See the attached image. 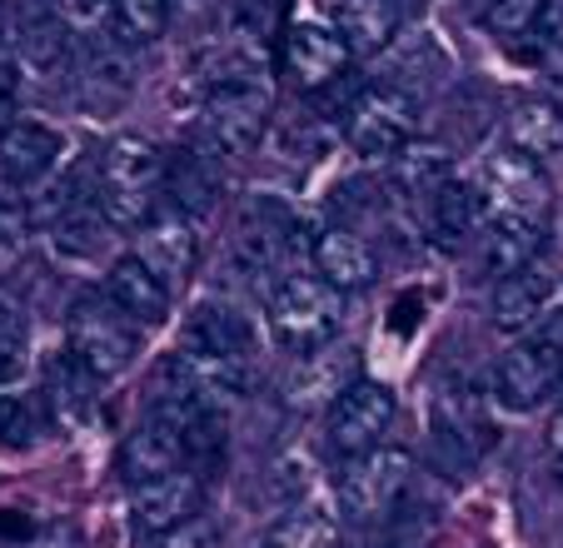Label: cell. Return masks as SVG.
I'll return each mask as SVG.
<instances>
[{
    "instance_id": "obj_1",
    "label": "cell",
    "mask_w": 563,
    "mask_h": 548,
    "mask_svg": "<svg viewBox=\"0 0 563 548\" xmlns=\"http://www.w3.org/2000/svg\"><path fill=\"white\" fill-rule=\"evenodd\" d=\"M159 179H165V155L140 135H120L96 165V205L115 230H140L155 215Z\"/></svg>"
},
{
    "instance_id": "obj_10",
    "label": "cell",
    "mask_w": 563,
    "mask_h": 548,
    "mask_svg": "<svg viewBox=\"0 0 563 548\" xmlns=\"http://www.w3.org/2000/svg\"><path fill=\"white\" fill-rule=\"evenodd\" d=\"M543 254V224L539 215H494L478 230V270L489 280H509V274L529 270Z\"/></svg>"
},
{
    "instance_id": "obj_26",
    "label": "cell",
    "mask_w": 563,
    "mask_h": 548,
    "mask_svg": "<svg viewBox=\"0 0 563 548\" xmlns=\"http://www.w3.org/2000/svg\"><path fill=\"white\" fill-rule=\"evenodd\" d=\"M350 374H354V364L344 359V349H324V354H309L305 359V370L295 374V384H289V394H295V404H314V399H340L344 390H350Z\"/></svg>"
},
{
    "instance_id": "obj_23",
    "label": "cell",
    "mask_w": 563,
    "mask_h": 548,
    "mask_svg": "<svg viewBox=\"0 0 563 548\" xmlns=\"http://www.w3.org/2000/svg\"><path fill=\"white\" fill-rule=\"evenodd\" d=\"M509 145L533 160L559 155L563 150V106H553V100H519V106L509 110Z\"/></svg>"
},
{
    "instance_id": "obj_31",
    "label": "cell",
    "mask_w": 563,
    "mask_h": 548,
    "mask_svg": "<svg viewBox=\"0 0 563 548\" xmlns=\"http://www.w3.org/2000/svg\"><path fill=\"white\" fill-rule=\"evenodd\" d=\"M265 548H344V544H340V528L324 514H295L269 534Z\"/></svg>"
},
{
    "instance_id": "obj_6",
    "label": "cell",
    "mask_w": 563,
    "mask_h": 548,
    "mask_svg": "<svg viewBox=\"0 0 563 548\" xmlns=\"http://www.w3.org/2000/svg\"><path fill=\"white\" fill-rule=\"evenodd\" d=\"M394 414L399 409H394V394L384 390V384L354 380L350 390L330 404V419H324V429H330V449L344 453V459L379 449L384 434L394 429Z\"/></svg>"
},
{
    "instance_id": "obj_5",
    "label": "cell",
    "mask_w": 563,
    "mask_h": 548,
    "mask_svg": "<svg viewBox=\"0 0 563 548\" xmlns=\"http://www.w3.org/2000/svg\"><path fill=\"white\" fill-rule=\"evenodd\" d=\"M419 130V100L399 85H364L354 110L344 116V140L369 160H389L415 140Z\"/></svg>"
},
{
    "instance_id": "obj_22",
    "label": "cell",
    "mask_w": 563,
    "mask_h": 548,
    "mask_svg": "<svg viewBox=\"0 0 563 548\" xmlns=\"http://www.w3.org/2000/svg\"><path fill=\"white\" fill-rule=\"evenodd\" d=\"M399 6L394 0H344L340 6V35L350 55H379L399 35Z\"/></svg>"
},
{
    "instance_id": "obj_18",
    "label": "cell",
    "mask_w": 563,
    "mask_h": 548,
    "mask_svg": "<svg viewBox=\"0 0 563 548\" xmlns=\"http://www.w3.org/2000/svg\"><path fill=\"white\" fill-rule=\"evenodd\" d=\"M195 504H200V479L190 469H175V474L155 479V484L135 489V524L140 534H170L185 518H195Z\"/></svg>"
},
{
    "instance_id": "obj_43",
    "label": "cell",
    "mask_w": 563,
    "mask_h": 548,
    "mask_svg": "<svg viewBox=\"0 0 563 548\" xmlns=\"http://www.w3.org/2000/svg\"><path fill=\"white\" fill-rule=\"evenodd\" d=\"M394 6H399V11H415V6H424V0H394Z\"/></svg>"
},
{
    "instance_id": "obj_24",
    "label": "cell",
    "mask_w": 563,
    "mask_h": 548,
    "mask_svg": "<svg viewBox=\"0 0 563 548\" xmlns=\"http://www.w3.org/2000/svg\"><path fill=\"white\" fill-rule=\"evenodd\" d=\"M115 230V224L106 220V210L96 205V195L80 205H70V210L55 220V250L65 254V260H90V254L106 244V234Z\"/></svg>"
},
{
    "instance_id": "obj_37",
    "label": "cell",
    "mask_w": 563,
    "mask_h": 548,
    "mask_svg": "<svg viewBox=\"0 0 563 548\" xmlns=\"http://www.w3.org/2000/svg\"><path fill=\"white\" fill-rule=\"evenodd\" d=\"M234 31L240 45H255L269 31V0H234Z\"/></svg>"
},
{
    "instance_id": "obj_3",
    "label": "cell",
    "mask_w": 563,
    "mask_h": 548,
    "mask_svg": "<svg viewBox=\"0 0 563 548\" xmlns=\"http://www.w3.org/2000/svg\"><path fill=\"white\" fill-rule=\"evenodd\" d=\"M65 329H70V354L86 364L96 380H110L140 354V335L125 315L100 295H75L70 315H65Z\"/></svg>"
},
{
    "instance_id": "obj_42",
    "label": "cell",
    "mask_w": 563,
    "mask_h": 548,
    "mask_svg": "<svg viewBox=\"0 0 563 548\" xmlns=\"http://www.w3.org/2000/svg\"><path fill=\"white\" fill-rule=\"evenodd\" d=\"M553 484H559V494H563V453H559V464H553Z\"/></svg>"
},
{
    "instance_id": "obj_2",
    "label": "cell",
    "mask_w": 563,
    "mask_h": 548,
    "mask_svg": "<svg viewBox=\"0 0 563 548\" xmlns=\"http://www.w3.org/2000/svg\"><path fill=\"white\" fill-rule=\"evenodd\" d=\"M344 315V299L330 280L319 274H285L275 289H269V329L285 349L299 354H314L334 339Z\"/></svg>"
},
{
    "instance_id": "obj_11",
    "label": "cell",
    "mask_w": 563,
    "mask_h": 548,
    "mask_svg": "<svg viewBox=\"0 0 563 548\" xmlns=\"http://www.w3.org/2000/svg\"><path fill=\"white\" fill-rule=\"evenodd\" d=\"M175 469H185V443L170 419L150 414L145 424H135L125 434V443H120V474H125L130 489L155 484V479L175 474Z\"/></svg>"
},
{
    "instance_id": "obj_19",
    "label": "cell",
    "mask_w": 563,
    "mask_h": 548,
    "mask_svg": "<svg viewBox=\"0 0 563 548\" xmlns=\"http://www.w3.org/2000/svg\"><path fill=\"white\" fill-rule=\"evenodd\" d=\"M553 289H559V285H553V274L539 270V264H529V270L499 280V285H494V325H499L504 335L533 329L543 315H549Z\"/></svg>"
},
{
    "instance_id": "obj_41",
    "label": "cell",
    "mask_w": 563,
    "mask_h": 548,
    "mask_svg": "<svg viewBox=\"0 0 563 548\" xmlns=\"http://www.w3.org/2000/svg\"><path fill=\"white\" fill-rule=\"evenodd\" d=\"M214 6H220V0H170V11L190 15V21H195V15H210Z\"/></svg>"
},
{
    "instance_id": "obj_4",
    "label": "cell",
    "mask_w": 563,
    "mask_h": 548,
    "mask_svg": "<svg viewBox=\"0 0 563 548\" xmlns=\"http://www.w3.org/2000/svg\"><path fill=\"white\" fill-rule=\"evenodd\" d=\"M409 484H415V459L405 449H369L354 453L340 474V504L354 524H379V518L399 514Z\"/></svg>"
},
{
    "instance_id": "obj_25",
    "label": "cell",
    "mask_w": 563,
    "mask_h": 548,
    "mask_svg": "<svg viewBox=\"0 0 563 548\" xmlns=\"http://www.w3.org/2000/svg\"><path fill=\"white\" fill-rule=\"evenodd\" d=\"M449 179V150L434 140H409L399 155H394V185L405 195H434Z\"/></svg>"
},
{
    "instance_id": "obj_14",
    "label": "cell",
    "mask_w": 563,
    "mask_h": 548,
    "mask_svg": "<svg viewBox=\"0 0 563 548\" xmlns=\"http://www.w3.org/2000/svg\"><path fill=\"white\" fill-rule=\"evenodd\" d=\"M478 185L489 190V200L504 205V215H539L543 200H549V179H543L539 160L523 155V150H494L484 160V175Z\"/></svg>"
},
{
    "instance_id": "obj_15",
    "label": "cell",
    "mask_w": 563,
    "mask_h": 548,
    "mask_svg": "<svg viewBox=\"0 0 563 548\" xmlns=\"http://www.w3.org/2000/svg\"><path fill=\"white\" fill-rule=\"evenodd\" d=\"M106 299L130 325H159L170 315V285L140 254H125V260H115L106 270Z\"/></svg>"
},
{
    "instance_id": "obj_36",
    "label": "cell",
    "mask_w": 563,
    "mask_h": 548,
    "mask_svg": "<svg viewBox=\"0 0 563 548\" xmlns=\"http://www.w3.org/2000/svg\"><path fill=\"white\" fill-rule=\"evenodd\" d=\"M51 6L75 25V31H96V25L115 11V0H51Z\"/></svg>"
},
{
    "instance_id": "obj_12",
    "label": "cell",
    "mask_w": 563,
    "mask_h": 548,
    "mask_svg": "<svg viewBox=\"0 0 563 548\" xmlns=\"http://www.w3.org/2000/svg\"><path fill=\"white\" fill-rule=\"evenodd\" d=\"M60 130L41 125V120H15V125L0 130V175L5 185H41L55 165H60Z\"/></svg>"
},
{
    "instance_id": "obj_7",
    "label": "cell",
    "mask_w": 563,
    "mask_h": 548,
    "mask_svg": "<svg viewBox=\"0 0 563 548\" xmlns=\"http://www.w3.org/2000/svg\"><path fill=\"white\" fill-rule=\"evenodd\" d=\"M563 384V359L549 354L543 344L533 339H519L509 354H499L489 374V390H494V404L509 414H529L539 404H549Z\"/></svg>"
},
{
    "instance_id": "obj_9",
    "label": "cell",
    "mask_w": 563,
    "mask_h": 548,
    "mask_svg": "<svg viewBox=\"0 0 563 548\" xmlns=\"http://www.w3.org/2000/svg\"><path fill=\"white\" fill-rule=\"evenodd\" d=\"M185 354L200 359V364H224V359H245L250 354V319L240 309L220 305V299H205L185 315Z\"/></svg>"
},
{
    "instance_id": "obj_20",
    "label": "cell",
    "mask_w": 563,
    "mask_h": 548,
    "mask_svg": "<svg viewBox=\"0 0 563 548\" xmlns=\"http://www.w3.org/2000/svg\"><path fill=\"white\" fill-rule=\"evenodd\" d=\"M140 260L165 280V285H180L185 274L195 264V234H190V220L185 215H150L140 224Z\"/></svg>"
},
{
    "instance_id": "obj_44",
    "label": "cell",
    "mask_w": 563,
    "mask_h": 548,
    "mask_svg": "<svg viewBox=\"0 0 563 548\" xmlns=\"http://www.w3.org/2000/svg\"><path fill=\"white\" fill-rule=\"evenodd\" d=\"M484 6H489V0H484Z\"/></svg>"
},
{
    "instance_id": "obj_34",
    "label": "cell",
    "mask_w": 563,
    "mask_h": 548,
    "mask_svg": "<svg viewBox=\"0 0 563 548\" xmlns=\"http://www.w3.org/2000/svg\"><path fill=\"white\" fill-rule=\"evenodd\" d=\"M25 370V319L15 305H0V384Z\"/></svg>"
},
{
    "instance_id": "obj_21",
    "label": "cell",
    "mask_w": 563,
    "mask_h": 548,
    "mask_svg": "<svg viewBox=\"0 0 563 548\" xmlns=\"http://www.w3.org/2000/svg\"><path fill=\"white\" fill-rule=\"evenodd\" d=\"M314 270L319 280H330L334 289H369L379 264H374V250L350 230H330L314 240Z\"/></svg>"
},
{
    "instance_id": "obj_28",
    "label": "cell",
    "mask_w": 563,
    "mask_h": 548,
    "mask_svg": "<svg viewBox=\"0 0 563 548\" xmlns=\"http://www.w3.org/2000/svg\"><path fill=\"white\" fill-rule=\"evenodd\" d=\"M51 404L65 414V419H90V404H96V374H90L75 354H60L51 364Z\"/></svg>"
},
{
    "instance_id": "obj_32",
    "label": "cell",
    "mask_w": 563,
    "mask_h": 548,
    "mask_svg": "<svg viewBox=\"0 0 563 548\" xmlns=\"http://www.w3.org/2000/svg\"><path fill=\"white\" fill-rule=\"evenodd\" d=\"M543 11H549V0H489L484 6V25L494 35H504V41H514V35H529L543 21Z\"/></svg>"
},
{
    "instance_id": "obj_16",
    "label": "cell",
    "mask_w": 563,
    "mask_h": 548,
    "mask_svg": "<svg viewBox=\"0 0 563 548\" xmlns=\"http://www.w3.org/2000/svg\"><path fill=\"white\" fill-rule=\"evenodd\" d=\"M285 65L299 85L319 90V85H334L350 65V45H344L340 31L330 25H295L285 35Z\"/></svg>"
},
{
    "instance_id": "obj_39",
    "label": "cell",
    "mask_w": 563,
    "mask_h": 548,
    "mask_svg": "<svg viewBox=\"0 0 563 548\" xmlns=\"http://www.w3.org/2000/svg\"><path fill=\"white\" fill-rule=\"evenodd\" d=\"M15 100H21V80H15V65L0 55V130L15 125Z\"/></svg>"
},
{
    "instance_id": "obj_29",
    "label": "cell",
    "mask_w": 563,
    "mask_h": 548,
    "mask_svg": "<svg viewBox=\"0 0 563 548\" xmlns=\"http://www.w3.org/2000/svg\"><path fill=\"white\" fill-rule=\"evenodd\" d=\"M115 35L125 45H150L170 25V0H115Z\"/></svg>"
},
{
    "instance_id": "obj_30",
    "label": "cell",
    "mask_w": 563,
    "mask_h": 548,
    "mask_svg": "<svg viewBox=\"0 0 563 548\" xmlns=\"http://www.w3.org/2000/svg\"><path fill=\"white\" fill-rule=\"evenodd\" d=\"M285 244H289V234L279 230V220L275 224L250 220L245 230H240V240H234V264L250 274H269L279 264V254H285Z\"/></svg>"
},
{
    "instance_id": "obj_33",
    "label": "cell",
    "mask_w": 563,
    "mask_h": 548,
    "mask_svg": "<svg viewBox=\"0 0 563 548\" xmlns=\"http://www.w3.org/2000/svg\"><path fill=\"white\" fill-rule=\"evenodd\" d=\"M0 443L5 449H31L35 443V404L21 394H0Z\"/></svg>"
},
{
    "instance_id": "obj_38",
    "label": "cell",
    "mask_w": 563,
    "mask_h": 548,
    "mask_svg": "<svg viewBox=\"0 0 563 548\" xmlns=\"http://www.w3.org/2000/svg\"><path fill=\"white\" fill-rule=\"evenodd\" d=\"M21 240H25V210L11 200H0V254L21 250Z\"/></svg>"
},
{
    "instance_id": "obj_27",
    "label": "cell",
    "mask_w": 563,
    "mask_h": 548,
    "mask_svg": "<svg viewBox=\"0 0 563 548\" xmlns=\"http://www.w3.org/2000/svg\"><path fill=\"white\" fill-rule=\"evenodd\" d=\"M399 90H409L415 96V85H429V80H444L449 75V51L434 41V35H409V41H399V51H394V65H389Z\"/></svg>"
},
{
    "instance_id": "obj_35",
    "label": "cell",
    "mask_w": 563,
    "mask_h": 548,
    "mask_svg": "<svg viewBox=\"0 0 563 548\" xmlns=\"http://www.w3.org/2000/svg\"><path fill=\"white\" fill-rule=\"evenodd\" d=\"M155 548H220V528L210 524V518H185L180 528H170V534H159Z\"/></svg>"
},
{
    "instance_id": "obj_8",
    "label": "cell",
    "mask_w": 563,
    "mask_h": 548,
    "mask_svg": "<svg viewBox=\"0 0 563 548\" xmlns=\"http://www.w3.org/2000/svg\"><path fill=\"white\" fill-rule=\"evenodd\" d=\"M220 160L214 145H180L165 155V195H170V210L195 220V215H210L220 200Z\"/></svg>"
},
{
    "instance_id": "obj_13",
    "label": "cell",
    "mask_w": 563,
    "mask_h": 548,
    "mask_svg": "<svg viewBox=\"0 0 563 548\" xmlns=\"http://www.w3.org/2000/svg\"><path fill=\"white\" fill-rule=\"evenodd\" d=\"M489 210H494V200L478 179H444L429 195V234H434V244L444 240L449 250H459V244H468L489 224Z\"/></svg>"
},
{
    "instance_id": "obj_17",
    "label": "cell",
    "mask_w": 563,
    "mask_h": 548,
    "mask_svg": "<svg viewBox=\"0 0 563 548\" xmlns=\"http://www.w3.org/2000/svg\"><path fill=\"white\" fill-rule=\"evenodd\" d=\"M75 25L55 11L51 0H25L21 21H15V51L31 70H60L75 55Z\"/></svg>"
},
{
    "instance_id": "obj_40",
    "label": "cell",
    "mask_w": 563,
    "mask_h": 548,
    "mask_svg": "<svg viewBox=\"0 0 563 548\" xmlns=\"http://www.w3.org/2000/svg\"><path fill=\"white\" fill-rule=\"evenodd\" d=\"M0 538H31V518H21V514H0Z\"/></svg>"
}]
</instances>
